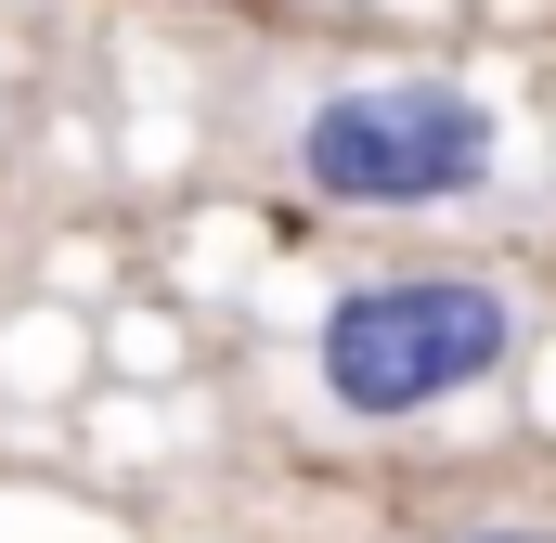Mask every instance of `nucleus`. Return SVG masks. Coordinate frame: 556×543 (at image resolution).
I'll use <instances>...</instances> for the list:
<instances>
[{"instance_id": "nucleus-1", "label": "nucleus", "mask_w": 556, "mask_h": 543, "mask_svg": "<svg viewBox=\"0 0 556 543\" xmlns=\"http://www.w3.org/2000/svg\"><path fill=\"white\" fill-rule=\"evenodd\" d=\"M518 363V311L505 285H466V272H402V285H350L311 337V376L324 402L363 414V427H402V414H440L453 389L505 376Z\"/></svg>"}, {"instance_id": "nucleus-2", "label": "nucleus", "mask_w": 556, "mask_h": 543, "mask_svg": "<svg viewBox=\"0 0 556 543\" xmlns=\"http://www.w3.org/2000/svg\"><path fill=\"white\" fill-rule=\"evenodd\" d=\"M298 168L337 207H440L492 181V104L453 78H363L298 117Z\"/></svg>"}, {"instance_id": "nucleus-3", "label": "nucleus", "mask_w": 556, "mask_h": 543, "mask_svg": "<svg viewBox=\"0 0 556 543\" xmlns=\"http://www.w3.org/2000/svg\"><path fill=\"white\" fill-rule=\"evenodd\" d=\"M453 543H556V531H453Z\"/></svg>"}]
</instances>
